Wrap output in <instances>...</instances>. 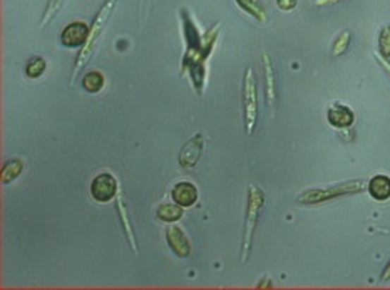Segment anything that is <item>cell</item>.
Listing matches in <instances>:
<instances>
[{
    "mask_svg": "<svg viewBox=\"0 0 390 290\" xmlns=\"http://www.w3.org/2000/svg\"><path fill=\"white\" fill-rule=\"evenodd\" d=\"M171 198L179 207L190 208L198 202V188L190 181H181L174 186L171 191Z\"/></svg>",
    "mask_w": 390,
    "mask_h": 290,
    "instance_id": "cell-12",
    "label": "cell"
},
{
    "mask_svg": "<svg viewBox=\"0 0 390 290\" xmlns=\"http://www.w3.org/2000/svg\"><path fill=\"white\" fill-rule=\"evenodd\" d=\"M352 39H353V34L351 30H343V32H340L337 35V39L334 41V46H331V56L334 57L343 56L345 52L348 51V47H351Z\"/></svg>",
    "mask_w": 390,
    "mask_h": 290,
    "instance_id": "cell-19",
    "label": "cell"
},
{
    "mask_svg": "<svg viewBox=\"0 0 390 290\" xmlns=\"http://www.w3.org/2000/svg\"><path fill=\"white\" fill-rule=\"evenodd\" d=\"M262 64L264 75V102H267L268 109H275L278 101V89L275 81V68H273V61L268 52L262 54Z\"/></svg>",
    "mask_w": 390,
    "mask_h": 290,
    "instance_id": "cell-8",
    "label": "cell"
},
{
    "mask_svg": "<svg viewBox=\"0 0 390 290\" xmlns=\"http://www.w3.org/2000/svg\"><path fill=\"white\" fill-rule=\"evenodd\" d=\"M181 19L186 39V52L185 57H183V71L190 73L193 87H195L196 95L201 96L206 81V61L212 56L214 44L218 41V34L221 24L218 22V24H214L208 32L201 35L186 8H181Z\"/></svg>",
    "mask_w": 390,
    "mask_h": 290,
    "instance_id": "cell-1",
    "label": "cell"
},
{
    "mask_svg": "<svg viewBox=\"0 0 390 290\" xmlns=\"http://www.w3.org/2000/svg\"><path fill=\"white\" fill-rule=\"evenodd\" d=\"M89 34V25L84 22H73L61 32V42L64 47H83Z\"/></svg>",
    "mask_w": 390,
    "mask_h": 290,
    "instance_id": "cell-10",
    "label": "cell"
},
{
    "mask_svg": "<svg viewBox=\"0 0 390 290\" xmlns=\"http://www.w3.org/2000/svg\"><path fill=\"white\" fill-rule=\"evenodd\" d=\"M367 188L364 180H352L342 181L337 185L324 186V188H310L305 190L303 193L297 196V203L300 205H322L327 202H334L337 198H345V196L362 193Z\"/></svg>",
    "mask_w": 390,
    "mask_h": 290,
    "instance_id": "cell-3",
    "label": "cell"
},
{
    "mask_svg": "<svg viewBox=\"0 0 390 290\" xmlns=\"http://www.w3.org/2000/svg\"><path fill=\"white\" fill-rule=\"evenodd\" d=\"M389 279H390V260L387 262V265L384 267L382 275H380V280H382V282H387Z\"/></svg>",
    "mask_w": 390,
    "mask_h": 290,
    "instance_id": "cell-25",
    "label": "cell"
},
{
    "mask_svg": "<svg viewBox=\"0 0 390 290\" xmlns=\"http://www.w3.org/2000/svg\"><path fill=\"white\" fill-rule=\"evenodd\" d=\"M339 2H342V0H315V4L318 7H322V6H334V4H339Z\"/></svg>",
    "mask_w": 390,
    "mask_h": 290,
    "instance_id": "cell-26",
    "label": "cell"
},
{
    "mask_svg": "<svg viewBox=\"0 0 390 290\" xmlns=\"http://www.w3.org/2000/svg\"><path fill=\"white\" fill-rule=\"evenodd\" d=\"M156 217H158L161 222L174 223L183 217V207H179L178 203H164L156 210Z\"/></svg>",
    "mask_w": 390,
    "mask_h": 290,
    "instance_id": "cell-18",
    "label": "cell"
},
{
    "mask_svg": "<svg viewBox=\"0 0 390 290\" xmlns=\"http://www.w3.org/2000/svg\"><path fill=\"white\" fill-rule=\"evenodd\" d=\"M377 51L380 57L390 59V25H384V28L379 30Z\"/></svg>",
    "mask_w": 390,
    "mask_h": 290,
    "instance_id": "cell-22",
    "label": "cell"
},
{
    "mask_svg": "<svg viewBox=\"0 0 390 290\" xmlns=\"http://www.w3.org/2000/svg\"><path fill=\"white\" fill-rule=\"evenodd\" d=\"M166 242H168L169 248L173 250V253L179 258H186L191 255V242L188 238V235L183 231L181 226H168L166 229Z\"/></svg>",
    "mask_w": 390,
    "mask_h": 290,
    "instance_id": "cell-9",
    "label": "cell"
},
{
    "mask_svg": "<svg viewBox=\"0 0 390 290\" xmlns=\"http://www.w3.org/2000/svg\"><path fill=\"white\" fill-rule=\"evenodd\" d=\"M367 191L375 202H387L390 198V176L375 175L367 183Z\"/></svg>",
    "mask_w": 390,
    "mask_h": 290,
    "instance_id": "cell-13",
    "label": "cell"
},
{
    "mask_svg": "<svg viewBox=\"0 0 390 290\" xmlns=\"http://www.w3.org/2000/svg\"><path fill=\"white\" fill-rule=\"evenodd\" d=\"M118 213H119V218H121V225L124 226V235H126L128 242L129 245H131L133 252L138 253V245H136V236L133 235V226H131V222H129V217H128V212H126V205L123 203V200L118 198Z\"/></svg>",
    "mask_w": 390,
    "mask_h": 290,
    "instance_id": "cell-17",
    "label": "cell"
},
{
    "mask_svg": "<svg viewBox=\"0 0 390 290\" xmlns=\"http://www.w3.org/2000/svg\"><path fill=\"white\" fill-rule=\"evenodd\" d=\"M46 68H47L46 59H44V57H40V56H35L29 62H27L25 75H27V78H30V79H39L40 75L46 73Z\"/></svg>",
    "mask_w": 390,
    "mask_h": 290,
    "instance_id": "cell-20",
    "label": "cell"
},
{
    "mask_svg": "<svg viewBox=\"0 0 390 290\" xmlns=\"http://www.w3.org/2000/svg\"><path fill=\"white\" fill-rule=\"evenodd\" d=\"M91 196L99 203H109L118 196V180L111 173H101L91 181Z\"/></svg>",
    "mask_w": 390,
    "mask_h": 290,
    "instance_id": "cell-6",
    "label": "cell"
},
{
    "mask_svg": "<svg viewBox=\"0 0 390 290\" xmlns=\"http://www.w3.org/2000/svg\"><path fill=\"white\" fill-rule=\"evenodd\" d=\"M241 106L246 135L253 136L258 124V83L252 68H246L241 83Z\"/></svg>",
    "mask_w": 390,
    "mask_h": 290,
    "instance_id": "cell-5",
    "label": "cell"
},
{
    "mask_svg": "<svg viewBox=\"0 0 390 290\" xmlns=\"http://www.w3.org/2000/svg\"><path fill=\"white\" fill-rule=\"evenodd\" d=\"M327 121H329L330 126L337 129H347L355 121V114H353V111L348 106L335 102V104H331L327 109Z\"/></svg>",
    "mask_w": 390,
    "mask_h": 290,
    "instance_id": "cell-11",
    "label": "cell"
},
{
    "mask_svg": "<svg viewBox=\"0 0 390 290\" xmlns=\"http://www.w3.org/2000/svg\"><path fill=\"white\" fill-rule=\"evenodd\" d=\"M264 208V193L258 186L250 185L248 188V202H246L245 212V231H243V242H241V263L248 262L250 252H252L255 230H257L260 217Z\"/></svg>",
    "mask_w": 390,
    "mask_h": 290,
    "instance_id": "cell-4",
    "label": "cell"
},
{
    "mask_svg": "<svg viewBox=\"0 0 390 290\" xmlns=\"http://www.w3.org/2000/svg\"><path fill=\"white\" fill-rule=\"evenodd\" d=\"M203 150H205L203 135L198 133V135L193 136L190 141H186L185 146H183L181 151H179V156H178L179 167L185 169L195 168L200 162L201 155H203Z\"/></svg>",
    "mask_w": 390,
    "mask_h": 290,
    "instance_id": "cell-7",
    "label": "cell"
},
{
    "mask_svg": "<svg viewBox=\"0 0 390 290\" xmlns=\"http://www.w3.org/2000/svg\"><path fill=\"white\" fill-rule=\"evenodd\" d=\"M236 6H238L241 11L246 12L250 17L257 19L258 22H267L268 20V14L264 11V7L262 6L260 0H235Z\"/></svg>",
    "mask_w": 390,
    "mask_h": 290,
    "instance_id": "cell-14",
    "label": "cell"
},
{
    "mask_svg": "<svg viewBox=\"0 0 390 290\" xmlns=\"http://www.w3.org/2000/svg\"><path fill=\"white\" fill-rule=\"evenodd\" d=\"M66 0H47L46 11H44L42 20H40V28H46V25L51 24L54 20V17H57V14L62 11L64 7Z\"/></svg>",
    "mask_w": 390,
    "mask_h": 290,
    "instance_id": "cell-21",
    "label": "cell"
},
{
    "mask_svg": "<svg viewBox=\"0 0 390 290\" xmlns=\"http://www.w3.org/2000/svg\"><path fill=\"white\" fill-rule=\"evenodd\" d=\"M106 84V78L101 71H89V73L83 78V87L89 95H97L102 91Z\"/></svg>",
    "mask_w": 390,
    "mask_h": 290,
    "instance_id": "cell-15",
    "label": "cell"
},
{
    "mask_svg": "<svg viewBox=\"0 0 390 290\" xmlns=\"http://www.w3.org/2000/svg\"><path fill=\"white\" fill-rule=\"evenodd\" d=\"M377 61L380 62V66H382L384 71L389 74V78H390V59H384V57L377 56Z\"/></svg>",
    "mask_w": 390,
    "mask_h": 290,
    "instance_id": "cell-24",
    "label": "cell"
},
{
    "mask_svg": "<svg viewBox=\"0 0 390 290\" xmlns=\"http://www.w3.org/2000/svg\"><path fill=\"white\" fill-rule=\"evenodd\" d=\"M116 2L118 0H106L104 4H102L99 11H97L96 17L92 19L91 28H89V34L86 42H84V46L80 47L78 57H75V64H74V71L73 75H71V86H74L75 79H78V74L87 66V62L92 59V56L96 54V49L99 46L102 34H104L107 22L111 20V16H113Z\"/></svg>",
    "mask_w": 390,
    "mask_h": 290,
    "instance_id": "cell-2",
    "label": "cell"
},
{
    "mask_svg": "<svg viewBox=\"0 0 390 290\" xmlns=\"http://www.w3.org/2000/svg\"><path fill=\"white\" fill-rule=\"evenodd\" d=\"M276 6L280 11L291 12L295 7L298 6V0H276Z\"/></svg>",
    "mask_w": 390,
    "mask_h": 290,
    "instance_id": "cell-23",
    "label": "cell"
},
{
    "mask_svg": "<svg viewBox=\"0 0 390 290\" xmlns=\"http://www.w3.org/2000/svg\"><path fill=\"white\" fill-rule=\"evenodd\" d=\"M24 171V162L19 158H13L6 162L2 167V173H0V178H2V185H8L13 180H17Z\"/></svg>",
    "mask_w": 390,
    "mask_h": 290,
    "instance_id": "cell-16",
    "label": "cell"
}]
</instances>
